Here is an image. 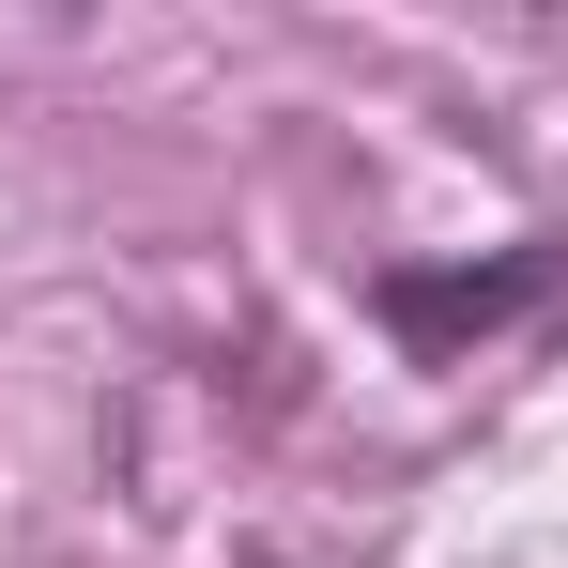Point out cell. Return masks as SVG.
<instances>
[{"instance_id": "obj_1", "label": "cell", "mask_w": 568, "mask_h": 568, "mask_svg": "<svg viewBox=\"0 0 568 568\" xmlns=\"http://www.w3.org/2000/svg\"><path fill=\"white\" fill-rule=\"evenodd\" d=\"M538 292H554V262H523V277H399L384 307L430 338V323H507V307H538Z\"/></svg>"}]
</instances>
